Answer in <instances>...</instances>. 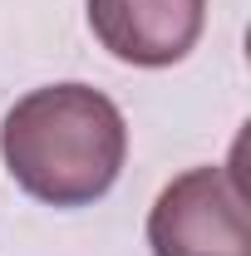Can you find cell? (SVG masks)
<instances>
[{"instance_id":"1","label":"cell","mask_w":251,"mask_h":256,"mask_svg":"<svg viewBox=\"0 0 251 256\" xmlns=\"http://www.w3.org/2000/svg\"><path fill=\"white\" fill-rule=\"evenodd\" d=\"M0 158L20 188L50 207H89L118 182L128 124L89 84H44L0 124Z\"/></svg>"},{"instance_id":"2","label":"cell","mask_w":251,"mask_h":256,"mask_svg":"<svg viewBox=\"0 0 251 256\" xmlns=\"http://www.w3.org/2000/svg\"><path fill=\"white\" fill-rule=\"evenodd\" d=\"M153 256H251V217L236 168H192L148 212Z\"/></svg>"},{"instance_id":"3","label":"cell","mask_w":251,"mask_h":256,"mask_svg":"<svg viewBox=\"0 0 251 256\" xmlns=\"http://www.w3.org/2000/svg\"><path fill=\"white\" fill-rule=\"evenodd\" d=\"M207 25V0H89L94 40L124 64L168 69L188 60Z\"/></svg>"}]
</instances>
